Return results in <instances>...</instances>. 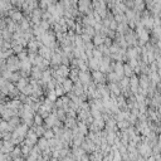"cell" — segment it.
I'll return each mask as SVG.
<instances>
[{
    "label": "cell",
    "mask_w": 161,
    "mask_h": 161,
    "mask_svg": "<svg viewBox=\"0 0 161 161\" xmlns=\"http://www.w3.org/2000/svg\"><path fill=\"white\" fill-rule=\"evenodd\" d=\"M124 74L126 76V77H131V76H133V68H131V67L129 64L124 66Z\"/></svg>",
    "instance_id": "6da1fadb"
},
{
    "label": "cell",
    "mask_w": 161,
    "mask_h": 161,
    "mask_svg": "<svg viewBox=\"0 0 161 161\" xmlns=\"http://www.w3.org/2000/svg\"><path fill=\"white\" fill-rule=\"evenodd\" d=\"M72 80L71 79H64L63 80V90H64L66 92H69L71 90H72Z\"/></svg>",
    "instance_id": "7a4b0ae2"
},
{
    "label": "cell",
    "mask_w": 161,
    "mask_h": 161,
    "mask_svg": "<svg viewBox=\"0 0 161 161\" xmlns=\"http://www.w3.org/2000/svg\"><path fill=\"white\" fill-rule=\"evenodd\" d=\"M92 77L95 78V80H96V82H102V80H103V76H102V73H101V72H98V71L93 72Z\"/></svg>",
    "instance_id": "3957f363"
},
{
    "label": "cell",
    "mask_w": 161,
    "mask_h": 161,
    "mask_svg": "<svg viewBox=\"0 0 161 161\" xmlns=\"http://www.w3.org/2000/svg\"><path fill=\"white\" fill-rule=\"evenodd\" d=\"M98 64H100L98 59H96V58H91V62H90V67H91L92 69L97 71V68H98Z\"/></svg>",
    "instance_id": "277c9868"
},
{
    "label": "cell",
    "mask_w": 161,
    "mask_h": 161,
    "mask_svg": "<svg viewBox=\"0 0 161 161\" xmlns=\"http://www.w3.org/2000/svg\"><path fill=\"white\" fill-rule=\"evenodd\" d=\"M109 90L112 91V93H115V95H120V87H118L116 83L109 84Z\"/></svg>",
    "instance_id": "5b68a950"
},
{
    "label": "cell",
    "mask_w": 161,
    "mask_h": 161,
    "mask_svg": "<svg viewBox=\"0 0 161 161\" xmlns=\"http://www.w3.org/2000/svg\"><path fill=\"white\" fill-rule=\"evenodd\" d=\"M127 56H129V58H137V52H136V49H133V48H131L129 52H127Z\"/></svg>",
    "instance_id": "8992f818"
},
{
    "label": "cell",
    "mask_w": 161,
    "mask_h": 161,
    "mask_svg": "<svg viewBox=\"0 0 161 161\" xmlns=\"http://www.w3.org/2000/svg\"><path fill=\"white\" fill-rule=\"evenodd\" d=\"M129 125H130V122H126L125 120L118 121V127L120 129H126V127H129Z\"/></svg>",
    "instance_id": "52a82bcc"
},
{
    "label": "cell",
    "mask_w": 161,
    "mask_h": 161,
    "mask_svg": "<svg viewBox=\"0 0 161 161\" xmlns=\"http://www.w3.org/2000/svg\"><path fill=\"white\" fill-rule=\"evenodd\" d=\"M61 62H62L61 56H59V54H54L53 56V64H59Z\"/></svg>",
    "instance_id": "ba28073f"
},
{
    "label": "cell",
    "mask_w": 161,
    "mask_h": 161,
    "mask_svg": "<svg viewBox=\"0 0 161 161\" xmlns=\"http://www.w3.org/2000/svg\"><path fill=\"white\" fill-rule=\"evenodd\" d=\"M39 146H40V149H47V146H48V141H47L45 138L40 140V141H39Z\"/></svg>",
    "instance_id": "9c48e42d"
},
{
    "label": "cell",
    "mask_w": 161,
    "mask_h": 161,
    "mask_svg": "<svg viewBox=\"0 0 161 161\" xmlns=\"http://www.w3.org/2000/svg\"><path fill=\"white\" fill-rule=\"evenodd\" d=\"M103 43V39H102V38H101L100 35H96L95 37V44L96 45H100V44H102Z\"/></svg>",
    "instance_id": "30bf717a"
},
{
    "label": "cell",
    "mask_w": 161,
    "mask_h": 161,
    "mask_svg": "<svg viewBox=\"0 0 161 161\" xmlns=\"http://www.w3.org/2000/svg\"><path fill=\"white\" fill-rule=\"evenodd\" d=\"M44 136H45L47 140H50V138L53 137V132H52V131H45V132H44Z\"/></svg>",
    "instance_id": "8fae6325"
},
{
    "label": "cell",
    "mask_w": 161,
    "mask_h": 161,
    "mask_svg": "<svg viewBox=\"0 0 161 161\" xmlns=\"http://www.w3.org/2000/svg\"><path fill=\"white\" fill-rule=\"evenodd\" d=\"M42 122H43V118L39 117V116H37V117H35V124H37L38 126H40V125H42Z\"/></svg>",
    "instance_id": "7c38bea8"
}]
</instances>
